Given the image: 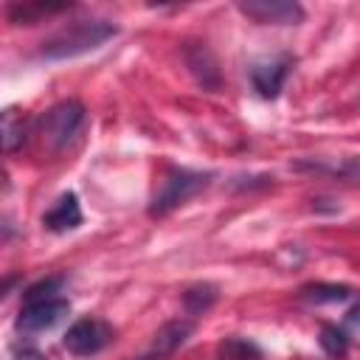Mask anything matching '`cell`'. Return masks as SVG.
<instances>
[{
  "label": "cell",
  "mask_w": 360,
  "mask_h": 360,
  "mask_svg": "<svg viewBox=\"0 0 360 360\" xmlns=\"http://www.w3.org/2000/svg\"><path fill=\"white\" fill-rule=\"evenodd\" d=\"M14 360H45V357H42V352H39L37 346L22 343V346L14 349Z\"/></svg>",
  "instance_id": "cell-19"
},
{
  "label": "cell",
  "mask_w": 360,
  "mask_h": 360,
  "mask_svg": "<svg viewBox=\"0 0 360 360\" xmlns=\"http://www.w3.org/2000/svg\"><path fill=\"white\" fill-rule=\"evenodd\" d=\"M70 312V304L65 298L42 301V304H22L17 315V329L20 332H45L56 326L65 315Z\"/></svg>",
  "instance_id": "cell-7"
},
{
  "label": "cell",
  "mask_w": 360,
  "mask_h": 360,
  "mask_svg": "<svg viewBox=\"0 0 360 360\" xmlns=\"http://www.w3.org/2000/svg\"><path fill=\"white\" fill-rule=\"evenodd\" d=\"M217 298H219L217 284L202 281V284H194V287H188V290L183 292V309H186L191 318H197V315H205V312L217 304Z\"/></svg>",
  "instance_id": "cell-12"
},
{
  "label": "cell",
  "mask_w": 360,
  "mask_h": 360,
  "mask_svg": "<svg viewBox=\"0 0 360 360\" xmlns=\"http://www.w3.org/2000/svg\"><path fill=\"white\" fill-rule=\"evenodd\" d=\"M110 340H112V326L104 323L101 318H79L76 323L68 326V332L62 338L65 349L76 357L98 354Z\"/></svg>",
  "instance_id": "cell-4"
},
{
  "label": "cell",
  "mask_w": 360,
  "mask_h": 360,
  "mask_svg": "<svg viewBox=\"0 0 360 360\" xmlns=\"http://www.w3.org/2000/svg\"><path fill=\"white\" fill-rule=\"evenodd\" d=\"M22 141H25V118H22V112H17L14 107L3 110V149L11 155V152H17L22 146Z\"/></svg>",
  "instance_id": "cell-15"
},
{
  "label": "cell",
  "mask_w": 360,
  "mask_h": 360,
  "mask_svg": "<svg viewBox=\"0 0 360 360\" xmlns=\"http://www.w3.org/2000/svg\"><path fill=\"white\" fill-rule=\"evenodd\" d=\"M287 73H290V56H281V59H270V62H259L250 68V82H253V90L262 96V98H276L287 82Z\"/></svg>",
  "instance_id": "cell-9"
},
{
  "label": "cell",
  "mask_w": 360,
  "mask_h": 360,
  "mask_svg": "<svg viewBox=\"0 0 360 360\" xmlns=\"http://www.w3.org/2000/svg\"><path fill=\"white\" fill-rule=\"evenodd\" d=\"M346 321H349L352 326H357V329H360V301H354V304L349 307V312H346Z\"/></svg>",
  "instance_id": "cell-20"
},
{
  "label": "cell",
  "mask_w": 360,
  "mask_h": 360,
  "mask_svg": "<svg viewBox=\"0 0 360 360\" xmlns=\"http://www.w3.org/2000/svg\"><path fill=\"white\" fill-rule=\"evenodd\" d=\"M191 335H194V321H191V318H174V321L163 323V326L155 332L152 349H149V354H146L143 360H160V357L177 352Z\"/></svg>",
  "instance_id": "cell-8"
},
{
  "label": "cell",
  "mask_w": 360,
  "mask_h": 360,
  "mask_svg": "<svg viewBox=\"0 0 360 360\" xmlns=\"http://www.w3.org/2000/svg\"><path fill=\"white\" fill-rule=\"evenodd\" d=\"M183 62L188 68V73L194 76V82L208 90V93H217L219 84H222V76H219V68H217V56L211 53L208 45L202 42H191L183 48Z\"/></svg>",
  "instance_id": "cell-6"
},
{
  "label": "cell",
  "mask_w": 360,
  "mask_h": 360,
  "mask_svg": "<svg viewBox=\"0 0 360 360\" xmlns=\"http://www.w3.org/2000/svg\"><path fill=\"white\" fill-rule=\"evenodd\" d=\"M217 357L219 360H262L264 354L253 340L233 335V338H225L217 343Z\"/></svg>",
  "instance_id": "cell-13"
},
{
  "label": "cell",
  "mask_w": 360,
  "mask_h": 360,
  "mask_svg": "<svg viewBox=\"0 0 360 360\" xmlns=\"http://www.w3.org/2000/svg\"><path fill=\"white\" fill-rule=\"evenodd\" d=\"M84 118H87V112L79 98L59 101L39 118V135L53 152H62L65 146H70L76 141V135L84 127Z\"/></svg>",
  "instance_id": "cell-3"
},
{
  "label": "cell",
  "mask_w": 360,
  "mask_h": 360,
  "mask_svg": "<svg viewBox=\"0 0 360 360\" xmlns=\"http://www.w3.org/2000/svg\"><path fill=\"white\" fill-rule=\"evenodd\" d=\"M301 295H304L307 301H315V304H338V301H346V298L352 295V287H346V284H323V281H318V284H307V287H301Z\"/></svg>",
  "instance_id": "cell-16"
},
{
  "label": "cell",
  "mask_w": 360,
  "mask_h": 360,
  "mask_svg": "<svg viewBox=\"0 0 360 360\" xmlns=\"http://www.w3.org/2000/svg\"><path fill=\"white\" fill-rule=\"evenodd\" d=\"M211 172H191V169H172L160 186L155 188L152 200H149V217H166L174 208L186 205L191 197H197L200 191H205L211 186Z\"/></svg>",
  "instance_id": "cell-2"
},
{
  "label": "cell",
  "mask_w": 360,
  "mask_h": 360,
  "mask_svg": "<svg viewBox=\"0 0 360 360\" xmlns=\"http://www.w3.org/2000/svg\"><path fill=\"white\" fill-rule=\"evenodd\" d=\"M338 174H340V177H346V180H354V183H360V158H352L349 163L338 166Z\"/></svg>",
  "instance_id": "cell-18"
},
{
  "label": "cell",
  "mask_w": 360,
  "mask_h": 360,
  "mask_svg": "<svg viewBox=\"0 0 360 360\" xmlns=\"http://www.w3.org/2000/svg\"><path fill=\"white\" fill-rule=\"evenodd\" d=\"M70 8V3H11L8 6V20L14 25H34L39 17L56 14Z\"/></svg>",
  "instance_id": "cell-11"
},
{
  "label": "cell",
  "mask_w": 360,
  "mask_h": 360,
  "mask_svg": "<svg viewBox=\"0 0 360 360\" xmlns=\"http://www.w3.org/2000/svg\"><path fill=\"white\" fill-rule=\"evenodd\" d=\"M118 34V28L107 20H73L62 28H56L51 37L42 39L39 45V56L42 59H76L82 53H90L96 48H101L107 39H112Z\"/></svg>",
  "instance_id": "cell-1"
},
{
  "label": "cell",
  "mask_w": 360,
  "mask_h": 360,
  "mask_svg": "<svg viewBox=\"0 0 360 360\" xmlns=\"http://www.w3.org/2000/svg\"><path fill=\"white\" fill-rule=\"evenodd\" d=\"M318 343H321L323 354H326V357H332V360H346L349 346H352L349 335H346L340 326H335V323H323V326H321Z\"/></svg>",
  "instance_id": "cell-14"
},
{
  "label": "cell",
  "mask_w": 360,
  "mask_h": 360,
  "mask_svg": "<svg viewBox=\"0 0 360 360\" xmlns=\"http://www.w3.org/2000/svg\"><path fill=\"white\" fill-rule=\"evenodd\" d=\"M65 281H68L65 276H48V278H39L37 284H31V287L22 292V304H42V301H53V298H59Z\"/></svg>",
  "instance_id": "cell-17"
},
{
  "label": "cell",
  "mask_w": 360,
  "mask_h": 360,
  "mask_svg": "<svg viewBox=\"0 0 360 360\" xmlns=\"http://www.w3.org/2000/svg\"><path fill=\"white\" fill-rule=\"evenodd\" d=\"M82 205H79V197L73 191H65L45 214H42V225L51 231V233H68L73 228L82 225Z\"/></svg>",
  "instance_id": "cell-10"
},
{
  "label": "cell",
  "mask_w": 360,
  "mask_h": 360,
  "mask_svg": "<svg viewBox=\"0 0 360 360\" xmlns=\"http://www.w3.org/2000/svg\"><path fill=\"white\" fill-rule=\"evenodd\" d=\"M236 8L259 25H298L307 17L295 0H239Z\"/></svg>",
  "instance_id": "cell-5"
}]
</instances>
